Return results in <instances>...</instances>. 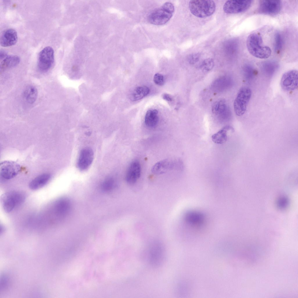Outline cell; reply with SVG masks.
<instances>
[{"label":"cell","instance_id":"1","mask_svg":"<svg viewBox=\"0 0 298 298\" xmlns=\"http://www.w3.org/2000/svg\"><path fill=\"white\" fill-rule=\"evenodd\" d=\"M263 39L259 32H254L250 34L246 41L247 50L254 57L260 59H266L271 55L272 50L268 46L263 44Z\"/></svg>","mask_w":298,"mask_h":298},{"label":"cell","instance_id":"2","mask_svg":"<svg viewBox=\"0 0 298 298\" xmlns=\"http://www.w3.org/2000/svg\"><path fill=\"white\" fill-rule=\"evenodd\" d=\"M174 11L173 4L170 2H166L161 7L150 13L148 17V21L150 24L154 25L165 24L171 18Z\"/></svg>","mask_w":298,"mask_h":298},{"label":"cell","instance_id":"3","mask_svg":"<svg viewBox=\"0 0 298 298\" xmlns=\"http://www.w3.org/2000/svg\"><path fill=\"white\" fill-rule=\"evenodd\" d=\"M191 13L200 18L209 17L212 15L216 9V5L212 0H191L189 3Z\"/></svg>","mask_w":298,"mask_h":298},{"label":"cell","instance_id":"4","mask_svg":"<svg viewBox=\"0 0 298 298\" xmlns=\"http://www.w3.org/2000/svg\"><path fill=\"white\" fill-rule=\"evenodd\" d=\"M25 198V194L23 192L10 191L2 195L1 197V203L5 212L9 213L22 203Z\"/></svg>","mask_w":298,"mask_h":298},{"label":"cell","instance_id":"5","mask_svg":"<svg viewBox=\"0 0 298 298\" xmlns=\"http://www.w3.org/2000/svg\"><path fill=\"white\" fill-rule=\"evenodd\" d=\"M251 89L243 87L239 90L234 102V108L236 114L241 116L246 112L247 107L251 96Z\"/></svg>","mask_w":298,"mask_h":298},{"label":"cell","instance_id":"6","mask_svg":"<svg viewBox=\"0 0 298 298\" xmlns=\"http://www.w3.org/2000/svg\"><path fill=\"white\" fill-rule=\"evenodd\" d=\"M54 61V52L53 49L50 46L46 47L39 54L38 68L40 71L46 72L52 67Z\"/></svg>","mask_w":298,"mask_h":298},{"label":"cell","instance_id":"7","mask_svg":"<svg viewBox=\"0 0 298 298\" xmlns=\"http://www.w3.org/2000/svg\"><path fill=\"white\" fill-rule=\"evenodd\" d=\"M252 0H228L224 5V11L227 14H235L246 11L251 6Z\"/></svg>","mask_w":298,"mask_h":298},{"label":"cell","instance_id":"8","mask_svg":"<svg viewBox=\"0 0 298 298\" xmlns=\"http://www.w3.org/2000/svg\"><path fill=\"white\" fill-rule=\"evenodd\" d=\"M0 169L2 178L6 180H10L17 175L21 167L18 164L14 162L6 161L1 163Z\"/></svg>","mask_w":298,"mask_h":298},{"label":"cell","instance_id":"9","mask_svg":"<svg viewBox=\"0 0 298 298\" xmlns=\"http://www.w3.org/2000/svg\"><path fill=\"white\" fill-rule=\"evenodd\" d=\"M298 71L292 70L285 73L281 80V86L284 90L290 91L296 89L298 87Z\"/></svg>","mask_w":298,"mask_h":298},{"label":"cell","instance_id":"10","mask_svg":"<svg viewBox=\"0 0 298 298\" xmlns=\"http://www.w3.org/2000/svg\"><path fill=\"white\" fill-rule=\"evenodd\" d=\"M281 8L280 0H260L258 11L262 14L275 15L279 13Z\"/></svg>","mask_w":298,"mask_h":298},{"label":"cell","instance_id":"11","mask_svg":"<svg viewBox=\"0 0 298 298\" xmlns=\"http://www.w3.org/2000/svg\"><path fill=\"white\" fill-rule=\"evenodd\" d=\"M94 155L93 151L90 148L86 147L81 150L77 163L78 168L81 171L87 169L93 162Z\"/></svg>","mask_w":298,"mask_h":298},{"label":"cell","instance_id":"12","mask_svg":"<svg viewBox=\"0 0 298 298\" xmlns=\"http://www.w3.org/2000/svg\"><path fill=\"white\" fill-rule=\"evenodd\" d=\"M141 174L140 163L138 160H134L130 163L128 168L125 175V180L129 184L133 185L136 182Z\"/></svg>","mask_w":298,"mask_h":298},{"label":"cell","instance_id":"13","mask_svg":"<svg viewBox=\"0 0 298 298\" xmlns=\"http://www.w3.org/2000/svg\"><path fill=\"white\" fill-rule=\"evenodd\" d=\"M185 222L192 226L200 227L205 222V217L202 212L190 210L186 213L184 216Z\"/></svg>","mask_w":298,"mask_h":298},{"label":"cell","instance_id":"14","mask_svg":"<svg viewBox=\"0 0 298 298\" xmlns=\"http://www.w3.org/2000/svg\"><path fill=\"white\" fill-rule=\"evenodd\" d=\"M17 40V36L16 31L13 29L6 30L2 33L0 37L1 45L7 47L14 45Z\"/></svg>","mask_w":298,"mask_h":298},{"label":"cell","instance_id":"15","mask_svg":"<svg viewBox=\"0 0 298 298\" xmlns=\"http://www.w3.org/2000/svg\"><path fill=\"white\" fill-rule=\"evenodd\" d=\"M212 111L213 113L222 119H227L230 115V111L224 100L215 102L212 105Z\"/></svg>","mask_w":298,"mask_h":298},{"label":"cell","instance_id":"16","mask_svg":"<svg viewBox=\"0 0 298 298\" xmlns=\"http://www.w3.org/2000/svg\"><path fill=\"white\" fill-rule=\"evenodd\" d=\"M173 166V162L169 159H166L156 163L152 167L151 170L155 174H161L172 169Z\"/></svg>","mask_w":298,"mask_h":298},{"label":"cell","instance_id":"17","mask_svg":"<svg viewBox=\"0 0 298 298\" xmlns=\"http://www.w3.org/2000/svg\"><path fill=\"white\" fill-rule=\"evenodd\" d=\"M51 178V175L49 173H43L40 175L32 180L29 183L30 189L35 190L38 189L47 184Z\"/></svg>","mask_w":298,"mask_h":298},{"label":"cell","instance_id":"18","mask_svg":"<svg viewBox=\"0 0 298 298\" xmlns=\"http://www.w3.org/2000/svg\"><path fill=\"white\" fill-rule=\"evenodd\" d=\"M20 61V58L17 56L11 55L7 56L1 63V72L4 71L7 69L16 66L19 64Z\"/></svg>","mask_w":298,"mask_h":298},{"label":"cell","instance_id":"19","mask_svg":"<svg viewBox=\"0 0 298 298\" xmlns=\"http://www.w3.org/2000/svg\"><path fill=\"white\" fill-rule=\"evenodd\" d=\"M262 71L268 77L272 76L279 67L277 62L273 61H267L261 63L260 66Z\"/></svg>","mask_w":298,"mask_h":298},{"label":"cell","instance_id":"20","mask_svg":"<svg viewBox=\"0 0 298 298\" xmlns=\"http://www.w3.org/2000/svg\"><path fill=\"white\" fill-rule=\"evenodd\" d=\"M233 128L230 126L227 125L216 133L213 134L212 139L213 142L217 144H222L225 143L228 139V132Z\"/></svg>","mask_w":298,"mask_h":298},{"label":"cell","instance_id":"21","mask_svg":"<svg viewBox=\"0 0 298 298\" xmlns=\"http://www.w3.org/2000/svg\"><path fill=\"white\" fill-rule=\"evenodd\" d=\"M38 95L37 89L32 86H27L24 90L23 93V96L25 100L31 104L35 102L37 98Z\"/></svg>","mask_w":298,"mask_h":298},{"label":"cell","instance_id":"22","mask_svg":"<svg viewBox=\"0 0 298 298\" xmlns=\"http://www.w3.org/2000/svg\"><path fill=\"white\" fill-rule=\"evenodd\" d=\"M158 120L157 110L151 109L147 112L145 118V122L146 126L150 127H153L157 124Z\"/></svg>","mask_w":298,"mask_h":298},{"label":"cell","instance_id":"23","mask_svg":"<svg viewBox=\"0 0 298 298\" xmlns=\"http://www.w3.org/2000/svg\"><path fill=\"white\" fill-rule=\"evenodd\" d=\"M149 92L150 89L146 86L137 87L134 89L131 93L130 99L132 101L139 100L146 96Z\"/></svg>","mask_w":298,"mask_h":298},{"label":"cell","instance_id":"24","mask_svg":"<svg viewBox=\"0 0 298 298\" xmlns=\"http://www.w3.org/2000/svg\"><path fill=\"white\" fill-rule=\"evenodd\" d=\"M153 246L150 250V257L151 261L153 263H158L160 259L162 258L163 250L161 246L157 245Z\"/></svg>","mask_w":298,"mask_h":298},{"label":"cell","instance_id":"25","mask_svg":"<svg viewBox=\"0 0 298 298\" xmlns=\"http://www.w3.org/2000/svg\"><path fill=\"white\" fill-rule=\"evenodd\" d=\"M230 80L229 78L224 77L216 80L213 84V88L217 91L224 90L229 85Z\"/></svg>","mask_w":298,"mask_h":298},{"label":"cell","instance_id":"26","mask_svg":"<svg viewBox=\"0 0 298 298\" xmlns=\"http://www.w3.org/2000/svg\"><path fill=\"white\" fill-rule=\"evenodd\" d=\"M243 73L244 79L247 81H250L256 76V71L251 65L246 64L243 68Z\"/></svg>","mask_w":298,"mask_h":298},{"label":"cell","instance_id":"27","mask_svg":"<svg viewBox=\"0 0 298 298\" xmlns=\"http://www.w3.org/2000/svg\"><path fill=\"white\" fill-rule=\"evenodd\" d=\"M274 49L277 54H279L281 50L283 45V39L281 34L279 32H276L274 37Z\"/></svg>","mask_w":298,"mask_h":298},{"label":"cell","instance_id":"28","mask_svg":"<svg viewBox=\"0 0 298 298\" xmlns=\"http://www.w3.org/2000/svg\"><path fill=\"white\" fill-rule=\"evenodd\" d=\"M214 65V60L212 58H209L204 60L201 63L200 67L205 71H209L213 68Z\"/></svg>","mask_w":298,"mask_h":298},{"label":"cell","instance_id":"29","mask_svg":"<svg viewBox=\"0 0 298 298\" xmlns=\"http://www.w3.org/2000/svg\"><path fill=\"white\" fill-rule=\"evenodd\" d=\"M114 185L113 179L111 177L106 178L102 184V188L105 191H108L112 189Z\"/></svg>","mask_w":298,"mask_h":298},{"label":"cell","instance_id":"30","mask_svg":"<svg viewBox=\"0 0 298 298\" xmlns=\"http://www.w3.org/2000/svg\"><path fill=\"white\" fill-rule=\"evenodd\" d=\"M201 56V54L199 53L192 54L188 56L187 60L190 64H194L199 61Z\"/></svg>","mask_w":298,"mask_h":298},{"label":"cell","instance_id":"31","mask_svg":"<svg viewBox=\"0 0 298 298\" xmlns=\"http://www.w3.org/2000/svg\"><path fill=\"white\" fill-rule=\"evenodd\" d=\"M153 81L156 84L159 86L163 85L164 82V76L159 73H157L155 74Z\"/></svg>","mask_w":298,"mask_h":298},{"label":"cell","instance_id":"32","mask_svg":"<svg viewBox=\"0 0 298 298\" xmlns=\"http://www.w3.org/2000/svg\"><path fill=\"white\" fill-rule=\"evenodd\" d=\"M162 97L164 100L168 102H171L172 98L171 96L169 94L164 93L162 95Z\"/></svg>","mask_w":298,"mask_h":298},{"label":"cell","instance_id":"33","mask_svg":"<svg viewBox=\"0 0 298 298\" xmlns=\"http://www.w3.org/2000/svg\"><path fill=\"white\" fill-rule=\"evenodd\" d=\"M7 55L6 52L3 50H1L0 52V58L1 59L6 57Z\"/></svg>","mask_w":298,"mask_h":298},{"label":"cell","instance_id":"34","mask_svg":"<svg viewBox=\"0 0 298 298\" xmlns=\"http://www.w3.org/2000/svg\"><path fill=\"white\" fill-rule=\"evenodd\" d=\"M72 70L73 72H77L79 70L78 66L77 65H74L72 68Z\"/></svg>","mask_w":298,"mask_h":298}]
</instances>
